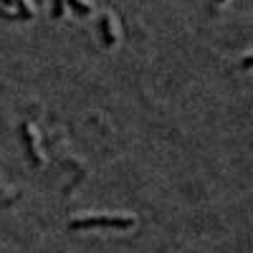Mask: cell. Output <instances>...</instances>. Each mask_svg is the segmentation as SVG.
Listing matches in <instances>:
<instances>
[{"label": "cell", "instance_id": "8992f818", "mask_svg": "<svg viewBox=\"0 0 253 253\" xmlns=\"http://www.w3.org/2000/svg\"><path fill=\"white\" fill-rule=\"evenodd\" d=\"M51 13H53V18H61L63 13H66V0H51Z\"/></svg>", "mask_w": 253, "mask_h": 253}, {"label": "cell", "instance_id": "7a4b0ae2", "mask_svg": "<svg viewBox=\"0 0 253 253\" xmlns=\"http://www.w3.org/2000/svg\"><path fill=\"white\" fill-rule=\"evenodd\" d=\"M99 31H101V41L107 48H114L119 43V23L112 10H104L99 15Z\"/></svg>", "mask_w": 253, "mask_h": 253}, {"label": "cell", "instance_id": "5b68a950", "mask_svg": "<svg viewBox=\"0 0 253 253\" xmlns=\"http://www.w3.org/2000/svg\"><path fill=\"white\" fill-rule=\"evenodd\" d=\"M13 3L18 5V15H20V18H26V20L33 18V5L28 3V0H13Z\"/></svg>", "mask_w": 253, "mask_h": 253}, {"label": "cell", "instance_id": "277c9868", "mask_svg": "<svg viewBox=\"0 0 253 253\" xmlns=\"http://www.w3.org/2000/svg\"><path fill=\"white\" fill-rule=\"evenodd\" d=\"M66 5L74 13H79V15H91L94 13V3H91V0H66Z\"/></svg>", "mask_w": 253, "mask_h": 253}, {"label": "cell", "instance_id": "ba28073f", "mask_svg": "<svg viewBox=\"0 0 253 253\" xmlns=\"http://www.w3.org/2000/svg\"><path fill=\"white\" fill-rule=\"evenodd\" d=\"M0 3H5V5H10V3H13V0H0Z\"/></svg>", "mask_w": 253, "mask_h": 253}, {"label": "cell", "instance_id": "3957f363", "mask_svg": "<svg viewBox=\"0 0 253 253\" xmlns=\"http://www.w3.org/2000/svg\"><path fill=\"white\" fill-rule=\"evenodd\" d=\"M20 132H23V139H26V150H28V157L36 167H41L46 160H43V152H41V142H38V132H36V126L33 124H23L20 126Z\"/></svg>", "mask_w": 253, "mask_h": 253}, {"label": "cell", "instance_id": "52a82bcc", "mask_svg": "<svg viewBox=\"0 0 253 253\" xmlns=\"http://www.w3.org/2000/svg\"><path fill=\"white\" fill-rule=\"evenodd\" d=\"M243 69H251V51L243 56Z\"/></svg>", "mask_w": 253, "mask_h": 253}, {"label": "cell", "instance_id": "9c48e42d", "mask_svg": "<svg viewBox=\"0 0 253 253\" xmlns=\"http://www.w3.org/2000/svg\"><path fill=\"white\" fill-rule=\"evenodd\" d=\"M218 3H225V0H218Z\"/></svg>", "mask_w": 253, "mask_h": 253}, {"label": "cell", "instance_id": "6da1fadb", "mask_svg": "<svg viewBox=\"0 0 253 253\" xmlns=\"http://www.w3.org/2000/svg\"><path fill=\"white\" fill-rule=\"evenodd\" d=\"M137 218L132 213H91V215H79L69 220V230H91V228H134Z\"/></svg>", "mask_w": 253, "mask_h": 253}]
</instances>
